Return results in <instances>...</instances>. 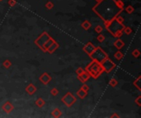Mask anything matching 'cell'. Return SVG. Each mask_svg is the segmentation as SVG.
Wrapping results in <instances>:
<instances>
[{
	"label": "cell",
	"instance_id": "6da1fadb",
	"mask_svg": "<svg viewBox=\"0 0 141 118\" xmlns=\"http://www.w3.org/2000/svg\"><path fill=\"white\" fill-rule=\"evenodd\" d=\"M123 10L117 6L116 0H101L93 7V11L104 22H110L115 19Z\"/></svg>",
	"mask_w": 141,
	"mask_h": 118
},
{
	"label": "cell",
	"instance_id": "7a4b0ae2",
	"mask_svg": "<svg viewBox=\"0 0 141 118\" xmlns=\"http://www.w3.org/2000/svg\"><path fill=\"white\" fill-rule=\"evenodd\" d=\"M104 24L107 31H109L112 36L116 38H120L122 36L123 30L125 27V25L122 23L118 22L116 19H113L110 22H104Z\"/></svg>",
	"mask_w": 141,
	"mask_h": 118
},
{
	"label": "cell",
	"instance_id": "3957f363",
	"mask_svg": "<svg viewBox=\"0 0 141 118\" xmlns=\"http://www.w3.org/2000/svg\"><path fill=\"white\" fill-rule=\"evenodd\" d=\"M85 71H88L90 76H92V77H93L95 79L98 78L99 76L102 75V73L104 71L101 63L97 62V61H93V60L92 62H90L86 66Z\"/></svg>",
	"mask_w": 141,
	"mask_h": 118
},
{
	"label": "cell",
	"instance_id": "277c9868",
	"mask_svg": "<svg viewBox=\"0 0 141 118\" xmlns=\"http://www.w3.org/2000/svg\"><path fill=\"white\" fill-rule=\"evenodd\" d=\"M89 56H90V58H92V60L96 61L99 63H101L102 61L105 60L106 58H108V55H107L100 47L95 48L94 51Z\"/></svg>",
	"mask_w": 141,
	"mask_h": 118
},
{
	"label": "cell",
	"instance_id": "5b68a950",
	"mask_svg": "<svg viewBox=\"0 0 141 118\" xmlns=\"http://www.w3.org/2000/svg\"><path fill=\"white\" fill-rule=\"evenodd\" d=\"M50 38L51 37L50 36V35H49L48 33L44 31L41 35H40L39 37L37 38L35 40V43L40 48V49L43 51V52L46 53V51H45V43L48 42V40L50 39Z\"/></svg>",
	"mask_w": 141,
	"mask_h": 118
},
{
	"label": "cell",
	"instance_id": "8992f818",
	"mask_svg": "<svg viewBox=\"0 0 141 118\" xmlns=\"http://www.w3.org/2000/svg\"><path fill=\"white\" fill-rule=\"evenodd\" d=\"M101 65L102 66V68H103L104 71H106V73H110L115 68V66H116V64L109 58H106L105 60L102 61L101 62Z\"/></svg>",
	"mask_w": 141,
	"mask_h": 118
},
{
	"label": "cell",
	"instance_id": "52a82bcc",
	"mask_svg": "<svg viewBox=\"0 0 141 118\" xmlns=\"http://www.w3.org/2000/svg\"><path fill=\"white\" fill-rule=\"evenodd\" d=\"M76 100H77L76 97H74L73 94H72V93L69 92V93H67L63 97L62 99H61V101H62L67 107H71V106H73V103H75Z\"/></svg>",
	"mask_w": 141,
	"mask_h": 118
},
{
	"label": "cell",
	"instance_id": "ba28073f",
	"mask_svg": "<svg viewBox=\"0 0 141 118\" xmlns=\"http://www.w3.org/2000/svg\"><path fill=\"white\" fill-rule=\"evenodd\" d=\"M95 48H96V47H95V46L93 44V43H92V42H88L85 45L83 46V49L84 52L87 53V54L90 55L91 53L94 51Z\"/></svg>",
	"mask_w": 141,
	"mask_h": 118
},
{
	"label": "cell",
	"instance_id": "9c48e42d",
	"mask_svg": "<svg viewBox=\"0 0 141 118\" xmlns=\"http://www.w3.org/2000/svg\"><path fill=\"white\" fill-rule=\"evenodd\" d=\"M2 109L6 113H10V112L14 109V107H13V105L12 104L11 102L6 101L3 103V105L2 106Z\"/></svg>",
	"mask_w": 141,
	"mask_h": 118
},
{
	"label": "cell",
	"instance_id": "30bf717a",
	"mask_svg": "<svg viewBox=\"0 0 141 118\" xmlns=\"http://www.w3.org/2000/svg\"><path fill=\"white\" fill-rule=\"evenodd\" d=\"M40 79V81L41 82L42 84H48L51 81L52 78H51V76L49 75L47 72H45V73H43L42 75L40 76V79Z\"/></svg>",
	"mask_w": 141,
	"mask_h": 118
},
{
	"label": "cell",
	"instance_id": "8fae6325",
	"mask_svg": "<svg viewBox=\"0 0 141 118\" xmlns=\"http://www.w3.org/2000/svg\"><path fill=\"white\" fill-rule=\"evenodd\" d=\"M78 78L82 83H86V82L89 79V78H90V75H89V73L88 71H84L81 75L78 76Z\"/></svg>",
	"mask_w": 141,
	"mask_h": 118
},
{
	"label": "cell",
	"instance_id": "7c38bea8",
	"mask_svg": "<svg viewBox=\"0 0 141 118\" xmlns=\"http://www.w3.org/2000/svg\"><path fill=\"white\" fill-rule=\"evenodd\" d=\"M59 47H60L59 43L57 42H55V41H54V42L48 47V48L46 49V53H49L51 54V53H53L54 52H55V51L59 48Z\"/></svg>",
	"mask_w": 141,
	"mask_h": 118
},
{
	"label": "cell",
	"instance_id": "4fadbf2b",
	"mask_svg": "<svg viewBox=\"0 0 141 118\" xmlns=\"http://www.w3.org/2000/svg\"><path fill=\"white\" fill-rule=\"evenodd\" d=\"M26 92L29 94V95H33L35 92H36V87H35L33 84H29L26 87Z\"/></svg>",
	"mask_w": 141,
	"mask_h": 118
},
{
	"label": "cell",
	"instance_id": "5bb4252c",
	"mask_svg": "<svg viewBox=\"0 0 141 118\" xmlns=\"http://www.w3.org/2000/svg\"><path fill=\"white\" fill-rule=\"evenodd\" d=\"M114 46L117 48L118 50H120V49H121V48L125 46V43L123 42V41L120 39V38H118V39L116 41H115Z\"/></svg>",
	"mask_w": 141,
	"mask_h": 118
},
{
	"label": "cell",
	"instance_id": "9a60e30c",
	"mask_svg": "<svg viewBox=\"0 0 141 118\" xmlns=\"http://www.w3.org/2000/svg\"><path fill=\"white\" fill-rule=\"evenodd\" d=\"M81 26L83 27L85 30H88L92 27V24H91V22H89L88 20H85L81 24Z\"/></svg>",
	"mask_w": 141,
	"mask_h": 118
},
{
	"label": "cell",
	"instance_id": "2e32d148",
	"mask_svg": "<svg viewBox=\"0 0 141 118\" xmlns=\"http://www.w3.org/2000/svg\"><path fill=\"white\" fill-rule=\"evenodd\" d=\"M35 105H36L38 107H43L45 105V102L44 99H42L41 98H39L35 101Z\"/></svg>",
	"mask_w": 141,
	"mask_h": 118
},
{
	"label": "cell",
	"instance_id": "e0dca14e",
	"mask_svg": "<svg viewBox=\"0 0 141 118\" xmlns=\"http://www.w3.org/2000/svg\"><path fill=\"white\" fill-rule=\"evenodd\" d=\"M87 94H88V92H85L84 90H83L82 89H80L79 90H78V92H77V95H78L79 98L83 99L85 97L87 96Z\"/></svg>",
	"mask_w": 141,
	"mask_h": 118
},
{
	"label": "cell",
	"instance_id": "ac0fdd59",
	"mask_svg": "<svg viewBox=\"0 0 141 118\" xmlns=\"http://www.w3.org/2000/svg\"><path fill=\"white\" fill-rule=\"evenodd\" d=\"M51 115H52L54 117H61V115H62V112H61L59 108H55L53 110L52 112H51Z\"/></svg>",
	"mask_w": 141,
	"mask_h": 118
},
{
	"label": "cell",
	"instance_id": "d6986e66",
	"mask_svg": "<svg viewBox=\"0 0 141 118\" xmlns=\"http://www.w3.org/2000/svg\"><path fill=\"white\" fill-rule=\"evenodd\" d=\"M114 58L116 59V60L118 61H120V60H121V59L124 58V54L120 52V50H118L116 53H115V54H114Z\"/></svg>",
	"mask_w": 141,
	"mask_h": 118
},
{
	"label": "cell",
	"instance_id": "ffe728a7",
	"mask_svg": "<svg viewBox=\"0 0 141 118\" xmlns=\"http://www.w3.org/2000/svg\"><path fill=\"white\" fill-rule=\"evenodd\" d=\"M125 12H126L128 14H131V13H133V12H135V8L131 6V5H129V6H127L125 8Z\"/></svg>",
	"mask_w": 141,
	"mask_h": 118
},
{
	"label": "cell",
	"instance_id": "44dd1931",
	"mask_svg": "<svg viewBox=\"0 0 141 118\" xmlns=\"http://www.w3.org/2000/svg\"><path fill=\"white\" fill-rule=\"evenodd\" d=\"M2 66H3L6 69H8V68H10L12 66V62L9 60H7H7H5L3 62H2Z\"/></svg>",
	"mask_w": 141,
	"mask_h": 118
},
{
	"label": "cell",
	"instance_id": "7402d4cb",
	"mask_svg": "<svg viewBox=\"0 0 141 118\" xmlns=\"http://www.w3.org/2000/svg\"><path fill=\"white\" fill-rule=\"evenodd\" d=\"M123 33H125V35H129L132 33V29L129 26H125L124 27V30H123Z\"/></svg>",
	"mask_w": 141,
	"mask_h": 118
},
{
	"label": "cell",
	"instance_id": "603a6c76",
	"mask_svg": "<svg viewBox=\"0 0 141 118\" xmlns=\"http://www.w3.org/2000/svg\"><path fill=\"white\" fill-rule=\"evenodd\" d=\"M140 76H139V77H138L136 79H135V81L133 82V84H134V85L136 87V88L139 89V90H140Z\"/></svg>",
	"mask_w": 141,
	"mask_h": 118
},
{
	"label": "cell",
	"instance_id": "cb8c5ba5",
	"mask_svg": "<svg viewBox=\"0 0 141 118\" xmlns=\"http://www.w3.org/2000/svg\"><path fill=\"white\" fill-rule=\"evenodd\" d=\"M109 84H110V86H111V87H116L117 84H118V82L116 79H110V81H109Z\"/></svg>",
	"mask_w": 141,
	"mask_h": 118
},
{
	"label": "cell",
	"instance_id": "d4e9b609",
	"mask_svg": "<svg viewBox=\"0 0 141 118\" xmlns=\"http://www.w3.org/2000/svg\"><path fill=\"white\" fill-rule=\"evenodd\" d=\"M94 30L97 33V34H100V33L102 32V30H103V28H102V25H97V26L94 28Z\"/></svg>",
	"mask_w": 141,
	"mask_h": 118
},
{
	"label": "cell",
	"instance_id": "484cf974",
	"mask_svg": "<svg viewBox=\"0 0 141 118\" xmlns=\"http://www.w3.org/2000/svg\"><path fill=\"white\" fill-rule=\"evenodd\" d=\"M97 40L98 41L99 43H102L103 42V41L105 40V36L103 35H102L101 33H100V34L97 35Z\"/></svg>",
	"mask_w": 141,
	"mask_h": 118
},
{
	"label": "cell",
	"instance_id": "4316f807",
	"mask_svg": "<svg viewBox=\"0 0 141 118\" xmlns=\"http://www.w3.org/2000/svg\"><path fill=\"white\" fill-rule=\"evenodd\" d=\"M116 2L117 6L119 7L120 8L124 9V6H125V4H124V2H123L122 0H116Z\"/></svg>",
	"mask_w": 141,
	"mask_h": 118
},
{
	"label": "cell",
	"instance_id": "83f0119b",
	"mask_svg": "<svg viewBox=\"0 0 141 118\" xmlns=\"http://www.w3.org/2000/svg\"><path fill=\"white\" fill-rule=\"evenodd\" d=\"M140 55V52L139 49H135L134 51L132 52V56L135 58H139Z\"/></svg>",
	"mask_w": 141,
	"mask_h": 118
},
{
	"label": "cell",
	"instance_id": "f1b7e54d",
	"mask_svg": "<svg viewBox=\"0 0 141 118\" xmlns=\"http://www.w3.org/2000/svg\"><path fill=\"white\" fill-rule=\"evenodd\" d=\"M50 94H51V95H52V96H56V95H58V94H59V90L56 88H53V89H51Z\"/></svg>",
	"mask_w": 141,
	"mask_h": 118
},
{
	"label": "cell",
	"instance_id": "f546056e",
	"mask_svg": "<svg viewBox=\"0 0 141 118\" xmlns=\"http://www.w3.org/2000/svg\"><path fill=\"white\" fill-rule=\"evenodd\" d=\"M45 7H46L47 9H49V10H50V9H52L53 7H54V3L52 2H46V4H45Z\"/></svg>",
	"mask_w": 141,
	"mask_h": 118
},
{
	"label": "cell",
	"instance_id": "4dcf8cb0",
	"mask_svg": "<svg viewBox=\"0 0 141 118\" xmlns=\"http://www.w3.org/2000/svg\"><path fill=\"white\" fill-rule=\"evenodd\" d=\"M115 19H116L118 22L122 23V24H123V23H124V18H123V17H120L119 15H118V16H117Z\"/></svg>",
	"mask_w": 141,
	"mask_h": 118
},
{
	"label": "cell",
	"instance_id": "1f68e13d",
	"mask_svg": "<svg viewBox=\"0 0 141 118\" xmlns=\"http://www.w3.org/2000/svg\"><path fill=\"white\" fill-rule=\"evenodd\" d=\"M84 71V70L83 68H81V67H78V69L76 70V74H77V76H79V75H81L82 73H83Z\"/></svg>",
	"mask_w": 141,
	"mask_h": 118
},
{
	"label": "cell",
	"instance_id": "d6a6232c",
	"mask_svg": "<svg viewBox=\"0 0 141 118\" xmlns=\"http://www.w3.org/2000/svg\"><path fill=\"white\" fill-rule=\"evenodd\" d=\"M140 101H141V96H139L136 99H135V103H137V105L139 107H141V102Z\"/></svg>",
	"mask_w": 141,
	"mask_h": 118
},
{
	"label": "cell",
	"instance_id": "836d02e7",
	"mask_svg": "<svg viewBox=\"0 0 141 118\" xmlns=\"http://www.w3.org/2000/svg\"><path fill=\"white\" fill-rule=\"evenodd\" d=\"M16 3H17L16 0H9L8 1V5L10 7H14Z\"/></svg>",
	"mask_w": 141,
	"mask_h": 118
},
{
	"label": "cell",
	"instance_id": "e575fe53",
	"mask_svg": "<svg viewBox=\"0 0 141 118\" xmlns=\"http://www.w3.org/2000/svg\"><path fill=\"white\" fill-rule=\"evenodd\" d=\"M82 89H83V90H84L85 92H88V90H89V87H88V85H87V84H84L83 86H82V88H81Z\"/></svg>",
	"mask_w": 141,
	"mask_h": 118
},
{
	"label": "cell",
	"instance_id": "d590c367",
	"mask_svg": "<svg viewBox=\"0 0 141 118\" xmlns=\"http://www.w3.org/2000/svg\"><path fill=\"white\" fill-rule=\"evenodd\" d=\"M111 117H119V116L116 115V114H113L112 116H111Z\"/></svg>",
	"mask_w": 141,
	"mask_h": 118
},
{
	"label": "cell",
	"instance_id": "8d00e7d4",
	"mask_svg": "<svg viewBox=\"0 0 141 118\" xmlns=\"http://www.w3.org/2000/svg\"><path fill=\"white\" fill-rule=\"evenodd\" d=\"M95 1H97V2H100V1H101V0H95Z\"/></svg>",
	"mask_w": 141,
	"mask_h": 118
},
{
	"label": "cell",
	"instance_id": "74e56055",
	"mask_svg": "<svg viewBox=\"0 0 141 118\" xmlns=\"http://www.w3.org/2000/svg\"><path fill=\"white\" fill-rule=\"evenodd\" d=\"M0 1H2V0H0Z\"/></svg>",
	"mask_w": 141,
	"mask_h": 118
}]
</instances>
